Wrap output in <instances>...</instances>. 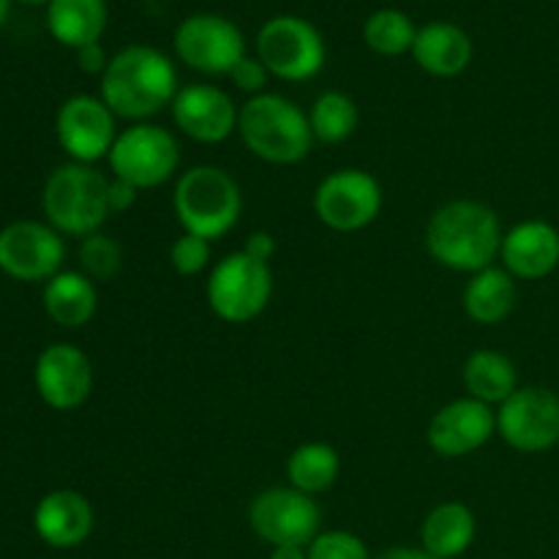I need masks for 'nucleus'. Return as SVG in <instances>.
<instances>
[{
    "instance_id": "5",
    "label": "nucleus",
    "mask_w": 559,
    "mask_h": 559,
    "mask_svg": "<svg viewBox=\"0 0 559 559\" xmlns=\"http://www.w3.org/2000/svg\"><path fill=\"white\" fill-rule=\"evenodd\" d=\"M41 211L47 224L60 235L87 238L102 233L109 211V180L93 164L69 162L52 169L41 191Z\"/></svg>"
},
{
    "instance_id": "1",
    "label": "nucleus",
    "mask_w": 559,
    "mask_h": 559,
    "mask_svg": "<svg viewBox=\"0 0 559 559\" xmlns=\"http://www.w3.org/2000/svg\"><path fill=\"white\" fill-rule=\"evenodd\" d=\"M500 216L486 202L453 200L431 213L424 243L437 265L456 273H478L500 260Z\"/></svg>"
},
{
    "instance_id": "37",
    "label": "nucleus",
    "mask_w": 559,
    "mask_h": 559,
    "mask_svg": "<svg viewBox=\"0 0 559 559\" xmlns=\"http://www.w3.org/2000/svg\"><path fill=\"white\" fill-rule=\"evenodd\" d=\"M267 559H309V555H306V546H276Z\"/></svg>"
},
{
    "instance_id": "23",
    "label": "nucleus",
    "mask_w": 559,
    "mask_h": 559,
    "mask_svg": "<svg viewBox=\"0 0 559 559\" xmlns=\"http://www.w3.org/2000/svg\"><path fill=\"white\" fill-rule=\"evenodd\" d=\"M464 311L475 325H500L519 304V284L506 267H486L469 276L464 287Z\"/></svg>"
},
{
    "instance_id": "6",
    "label": "nucleus",
    "mask_w": 559,
    "mask_h": 559,
    "mask_svg": "<svg viewBox=\"0 0 559 559\" xmlns=\"http://www.w3.org/2000/svg\"><path fill=\"white\" fill-rule=\"evenodd\" d=\"M213 314L229 325H246L267 309L273 298V271L267 262L251 260L246 251H233L216 262L205 284Z\"/></svg>"
},
{
    "instance_id": "17",
    "label": "nucleus",
    "mask_w": 559,
    "mask_h": 559,
    "mask_svg": "<svg viewBox=\"0 0 559 559\" xmlns=\"http://www.w3.org/2000/svg\"><path fill=\"white\" fill-rule=\"evenodd\" d=\"M240 109L233 96L216 85H186L173 102V120L189 140L200 145H218L238 131Z\"/></svg>"
},
{
    "instance_id": "38",
    "label": "nucleus",
    "mask_w": 559,
    "mask_h": 559,
    "mask_svg": "<svg viewBox=\"0 0 559 559\" xmlns=\"http://www.w3.org/2000/svg\"><path fill=\"white\" fill-rule=\"evenodd\" d=\"M9 11H11V0H0V27H3V22L9 20Z\"/></svg>"
},
{
    "instance_id": "21",
    "label": "nucleus",
    "mask_w": 559,
    "mask_h": 559,
    "mask_svg": "<svg viewBox=\"0 0 559 559\" xmlns=\"http://www.w3.org/2000/svg\"><path fill=\"white\" fill-rule=\"evenodd\" d=\"M475 535H478V519L473 508L456 500L440 502L424 519L420 549L437 559H456L467 555L469 546L475 544Z\"/></svg>"
},
{
    "instance_id": "11",
    "label": "nucleus",
    "mask_w": 559,
    "mask_h": 559,
    "mask_svg": "<svg viewBox=\"0 0 559 559\" xmlns=\"http://www.w3.org/2000/svg\"><path fill=\"white\" fill-rule=\"evenodd\" d=\"M63 235L44 222L20 218L0 229V271L14 282H44L63 271Z\"/></svg>"
},
{
    "instance_id": "29",
    "label": "nucleus",
    "mask_w": 559,
    "mask_h": 559,
    "mask_svg": "<svg viewBox=\"0 0 559 559\" xmlns=\"http://www.w3.org/2000/svg\"><path fill=\"white\" fill-rule=\"evenodd\" d=\"M82 273L93 282H109L123 267V246L112 235L93 233L80 243Z\"/></svg>"
},
{
    "instance_id": "14",
    "label": "nucleus",
    "mask_w": 559,
    "mask_h": 559,
    "mask_svg": "<svg viewBox=\"0 0 559 559\" xmlns=\"http://www.w3.org/2000/svg\"><path fill=\"white\" fill-rule=\"evenodd\" d=\"M118 134V118L102 102V96H71L55 115L58 145L76 164H96L107 158Z\"/></svg>"
},
{
    "instance_id": "12",
    "label": "nucleus",
    "mask_w": 559,
    "mask_h": 559,
    "mask_svg": "<svg viewBox=\"0 0 559 559\" xmlns=\"http://www.w3.org/2000/svg\"><path fill=\"white\" fill-rule=\"evenodd\" d=\"M175 55L189 69L211 76H229L246 58V38L233 20L218 14H191L175 31Z\"/></svg>"
},
{
    "instance_id": "4",
    "label": "nucleus",
    "mask_w": 559,
    "mask_h": 559,
    "mask_svg": "<svg viewBox=\"0 0 559 559\" xmlns=\"http://www.w3.org/2000/svg\"><path fill=\"white\" fill-rule=\"evenodd\" d=\"M173 207L183 233L218 240L233 233L243 213V191L227 169L197 164L175 180Z\"/></svg>"
},
{
    "instance_id": "22",
    "label": "nucleus",
    "mask_w": 559,
    "mask_h": 559,
    "mask_svg": "<svg viewBox=\"0 0 559 559\" xmlns=\"http://www.w3.org/2000/svg\"><path fill=\"white\" fill-rule=\"evenodd\" d=\"M41 304L55 325L69 328V331L85 328L98 309L96 284L80 271H60L44 284Z\"/></svg>"
},
{
    "instance_id": "20",
    "label": "nucleus",
    "mask_w": 559,
    "mask_h": 559,
    "mask_svg": "<svg viewBox=\"0 0 559 559\" xmlns=\"http://www.w3.org/2000/svg\"><path fill=\"white\" fill-rule=\"evenodd\" d=\"M413 58L426 74L451 80V76L462 74L473 60V41L453 22H429V25L418 27Z\"/></svg>"
},
{
    "instance_id": "39",
    "label": "nucleus",
    "mask_w": 559,
    "mask_h": 559,
    "mask_svg": "<svg viewBox=\"0 0 559 559\" xmlns=\"http://www.w3.org/2000/svg\"><path fill=\"white\" fill-rule=\"evenodd\" d=\"M20 3H31V5H41V3H49V0H20Z\"/></svg>"
},
{
    "instance_id": "9",
    "label": "nucleus",
    "mask_w": 559,
    "mask_h": 559,
    "mask_svg": "<svg viewBox=\"0 0 559 559\" xmlns=\"http://www.w3.org/2000/svg\"><path fill=\"white\" fill-rule=\"evenodd\" d=\"M249 527L271 549L309 546L322 533V511L314 497L293 486H273L251 500Z\"/></svg>"
},
{
    "instance_id": "30",
    "label": "nucleus",
    "mask_w": 559,
    "mask_h": 559,
    "mask_svg": "<svg viewBox=\"0 0 559 559\" xmlns=\"http://www.w3.org/2000/svg\"><path fill=\"white\" fill-rule=\"evenodd\" d=\"M309 559H374L360 535L349 530H325L306 546Z\"/></svg>"
},
{
    "instance_id": "15",
    "label": "nucleus",
    "mask_w": 559,
    "mask_h": 559,
    "mask_svg": "<svg viewBox=\"0 0 559 559\" xmlns=\"http://www.w3.org/2000/svg\"><path fill=\"white\" fill-rule=\"evenodd\" d=\"M33 382L49 409L71 413L91 399L93 366L80 347L69 342L49 344L41 349L33 369Z\"/></svg>"
},
{
    "instance_id": "33",
    "label": "nucleus",
    "mask_w": 559,
    "mask_h": 559,
    "mask_svg": "<svg viewBox=\"0 0 559 559\" xmlns=\"http://www.w3.org/2000/svg\"><path fill=\"white\" fill-rule=\"evenodd\" d=\"M240 251H246L251 260H260L271 265L273 254H276V238H273L271 233H265V229H257V233H251L249 238H246L243 249Z\"/></svg>"
},
{
    "instance_id": "26",
    "label": "nucleus",
    "mask_w": 559,
    "mask_h": 559,
    "mask_svg": "<svg viewBox=\"0 0 559 559\" xmlns=\"http://www.w3.org/2000/svg\"><path fill=\"white\" fill-rule=\"evenodd\" d=\"M342 473V456L328 442H304L287 459V480L293 489L317 497L331 489Z\"/></svg>"
},
{
    "instance_id": "34",
    "label": "nucleus",
    "mask_w": 559,
    "mask_h": 559,
    "mask_svg": "<svg viewBox=\"0 0 559 559\" xmlns=\"http://www.w3.org/2000/svg\"><path fill=\"white\" fill-rule=\"evenodd\" d=\"M140 189H134L131 183L120 178H109V211L112 213H126L134 207Z\"/></svg>"
},
{
    "instance_id": "16",
    "label": "nucleus",
    "mask_w": 559,
    "mask_h": 559,
    "mask_svg": "<svg viewBox=\"0 0 559 559\" xmlns=\"http://www.w3.org/2000/svg\"><path fill=\"white\" fill-rule=\"evenodd\" d=\"M497 435V413L473 396L453 399L435 413L426 429V442L442 459H464Z\"/></svg>"
},
{
    "instance_id": "31",
    "label": "nucleus",
    "mask_w": 559,
    "mask_h": 559,
    "mask_svg": "<svg viewBox=\"0 0 559 559\" xmlns=\"http://www.w3.org/2000/svg\"><path fill=\"white\" fill-rule=\"evenodd\" d=\"M169 265L180 276H200L211 265V240L183 233L169 249Z\"/></svg>"
},
{
    "instance_id": "25",
    "label": "nucleus",
    "mask_w": 559,
    "mask_h": 559,
    "mask_svg": "<svg viewBox=\"0 0 559 559\" xmlns=\"http://www.w3.org/2000/svg\"><path fill=\"white\" fill-rule=\"evenodd\" d=\"M462 380L467 388V396L478 399L489 407H495V404L500 407L519 391L516 366L508 355L497 353V349H475L464 360Z\"/></svg>"
},
{
    "instance_id": "28",
    "label": "nucleus",
    "mask_w": 559,
    "mask_h": 559,
    "mask_svg": "<svg viewBox=\"0 0 559 559\" xmlns=\"http://www.w3.org/2000/svg\"><path fill=\"white\" fill-rule=\"evenodd\" d=\"M415 36H418V27L399 9L374 11L364 25L366 47L374 49L382 58H399L404 52H413Z\"/></svg>"
},
{
    "instance_id": "27",
    "label": "nucleus",
    "mask_w": 559,
    "mask_h": 559,
    "mask_svg": "<svg viewBox=\"0 0 559 559\" xmlns=\"http://www.w3.org/2000/svg\"><path fill=\"white\" fill-rule=\"evenodd\" d=\"M309 123L314 131L317 142L325 145H338V142L349 140L358 131L360 112L358 104L342 91H325L322 96L314 98L309 109Z\"/></svg>"
},
{
    "instance_id": "8",
    "label": "nucleus",
    "mask_w": 559,
    "mask_h": 559,
    "mask_svg": "<svg viewBox=\"0 0 559 559\" xmlns=\"http://www.w3.org/2000/svg\"><path fill=\"white\" fill-rule=\"evenodd\" d=\"M112 178L134 189H158L178 173L180 147L173 131L156 123H131L115 140L107 156Z\"/></svg>"
},
{
    "instance_id": "3",
    "label": "nucleus",
    "mask_w": 559,
    "mask_h": 559,
    "mask_svg": "<svg viewBox=\"0 0 559 559\" xmlns=\"http://www.w3.org/2000/svg\"><path fill=\"white\" fill-rule=\"evenodd\" d=\"M238 134L251 156L282 167L304 162L317 142L309 112L278 93H260L240 107Z\"/></svg>"
},
{
    "instance_id": "2",
    "label": "nucleus",
    "mask_w": 559,
    "mask_h": 559,
    "mask_svg": "<svg viewBox=\"0 0 559 559\" xmlns=\"http://www.w3.org/2000/svg\"><path fill=\"white\" fill-rule=\"evenodd\" d=\"M178 91L173 60L147 44L120 49L102 74V102L112 109L115 118L131 123H147V118L173 107Z\"/></svg>"
},
{
    "instance_id": "32",
    "label": "nucleus",
    "mask_w": 559,
    "mask_h": 559,
    "mask_svg": "<svg viewBox=\"0 0 559 559\" xmlns=\"http://www.w3.org/2000/svg\"><path fill=\"white\" fill-rule=\"evenodd\" d=\"M267 76L271 74H267V69L262 66V60L249 58V55H246V58L240 60L233 71H229V80H233V85L238 87V91L251 93V96H260V93H265Z\"/></svg>"
},
{
    "instance_id": "24",
    "label": "nucleus",
    "mask_w": 559,
    "mask_h": 559,
    "mask_svg": "<svg viewBox=\"0 0 559 559\" xmlns=\"http://www.w3.org/2000/svg\"><path fill=\"white\" fill-rule=\"evenodd\" d=\"M47 27L63 47L96 44L107 31V0H49Z\"/></svg>"
},
{
    "instance_id": "19",
    "label": "nucleus",
    "mask_w": 559,
    "mask_h": 559,
    "mask_svg": "<svg viewBox=\"0 0 559 559\" xmlns=\"http://www.w3.org/2000/svg\"><path fill=\"white\" fill-rule=\"evenodd\" d=\"M500 260L516 282L546 278L559 265V229L544 218L516 224L502 238Z\"/></svg>"
},
{
    "instance_id": "36",
    "label": "nucleus",
    "mask_w": 559,
    "mask_h": 559,
    "mask_svg": "<svg viewBox=\"0 0 559 559\" xmlns=\"http://www.w3.org/2000/svg\"><path fill=\"white\" fill-rule=\"evenodd\" d=\"M374 559H437V557H431L429 551L424 549H413V546H393V549H385Z\"/></svg>"
},
{
    "instance_id": "35",
    "label": "nucleus",
    "mask_w": 559,
    "mask_h": 559,
    "mask_svg": "<svg viewBox=\"0 0 559 559\" xmlns=\"http://www.w3.org/2000/svg\"><path fill=\"white\" fill-rule=\"evenodd\" d=\"M76 63H80V69L85 71V74H104L109 66V58L107 52L102 49V44H87V47L76 49Z\"/></svg>"
},
{
    "instance_id": "18",
    "label": "nucleus",
    "mask_w": 559,
    "mask_h": 559,
    "mask_svg": "<svg viewBox=\"0 0 559 559\" xmlns=\"http://www.w3.org/2000/svg\"><path fill=\"white\" fill-rule=\"evenodd\" d=\"M93 506L82 491L55 489L33 508V530L49 549H76L93 533Z\"/></svg>"
},
{
    "instance_id": "13",
    "label": "nucleus",
    "mask_w": 559,
    "mask_h": 559,
    "mask_svg": "<svg viewBox=\"0 0 559 559\" xmlns=\"http://www.w3.org/2000/svg\"><path fill=\"white\" fill-rule=\"evenodd\" d=\"M497 435L519 453H544L559 442V396L549 388H519L497 409Z\"/></svg>"
},
{
    "instance_id": "7",
    "label": "nucleus",
    "mask_w": 559,
    "mask_h": 559,
    "mask_svg": "<svg viewBox=\"0 0 559 559\" xmlns=\"http://www.w3.org/2000/svg\"><path fill=\"white\" fill-rule=\"evenodd\" d=\"M257 58L276 80H314L328 58L325 38L304 16H273L257 33Z\"/></svg>"
},
{
    "instance_id": "10",
    "label": "nucleus",
    "mask_w": 559,
    "mask_h": 559,
    "mask_svg": "<svg viewBox=\"0 0 559 559\" xmlns=\"http://www.w3.org/2000/svg\"><path fill=\"white\" fill-rule=\"evenodd\" d=\"M380 211L382 186L366 169H336L314 191V216L333 233H360L377 222Z\"/></svg>"
}]
</instances>
